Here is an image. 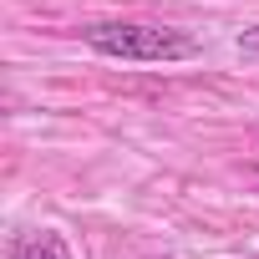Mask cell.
<instances>
[{"label": "cell", "instance_id": "1", "mask_svg": "<svg viewBox=\"0 0 259 259\" xmlns=\"http://www.w3.org/2000/svg\"><path fill=\"white\" fill-rule=\"evenodd\" d=\"M81 41L112 61H188L198 56V41L173 26H143V21H92L81 26Z\"/></svg>", "mask_w": 259, "mask_h": 259}, {"label": "cell", "instance_id": "2", "mask_svg": "<svg viewBox=\"0 0 259 259\" xmlns=\"http://www.w3.org/2000/svg\"><path fill=\"white\" fill-rule=\"evenodd\" d=\"M6 259H71V249H66V239H61V234L41 229V234H21V239L11 244V254H6Z\"/></svg>", "mask_w": 259, "mask_h": 259}, {"label": "cell", "instance_id": "3", "mask_svg": "<svg viewBox=\"0 0 259 259\" xmlns=\"http://www.w3.org/2000/svg\"><path fill=\"white\" fill-rule=\"evenodd\" d=\"M239 46H244V51H254V56H259V26H249V31H244V36H239Z\"/></svg>", "mask_w": 259, "mask_h": 259}]
</instances>
